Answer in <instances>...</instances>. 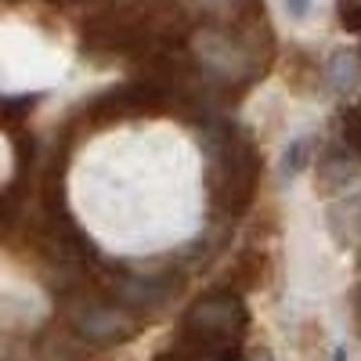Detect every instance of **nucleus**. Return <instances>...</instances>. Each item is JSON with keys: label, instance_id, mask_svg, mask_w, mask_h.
Listing matches in <instances>:
<instances>
[{"label": "nucleus", "instance_id": "f257e3e1", "mask_svg": "<svg viewBox=\"0 0 361 361\" xmlns=\"http://www.w3.org/2000/svg\"><path fill=\"white\" fill-rule=\"evenodd\" d=\"M206 185L214 209L228 217H238L253 202L257 180H260V156L257 145L238 127H209L206 130Z\"/></svg>", "mask_w": 361, "mask_h": 361}, {"label": "nucleus", "instance_id": "f03ea898", "mask_svg": "<svg viewBox=\"0 0 361 361\" xmlns=\"http://www.w3.org/2000/svg\"><path fill=\"white\" fill-rule=\"evenodd\" d=\"M250 329V311L231 289H209L180 318V347L192 354L238 350V340Z\"/></svg>", "mask_w": 361, "mask_h": 361}, {"label": "nucleus", "instance_id": "7ed1b4c3", "mask_svg": "<svg viewBox=\"0 0 361 361\" xmlns=\"http://www.w3.org/2000/svg\"><path fill=\"white\" fill-rule=\"evenodd\" d=\"M69 325L90 343H123L137 333V318L119 307L116 300H98V296H80L69 304Z\"/></svg>", "mask_w": 361, "mask_h": 361}, {"label": "nucleus", "instance_id": "20e7f679", "mask_svg": "<svg viewBox=\"0 0 361 361\" xmlns=\"http://www.w3.org/2000/svg\"><path fill=\"white\" fill-rule=\"evenodd\" d=\"M357 152L354 148H325V156L318 159V185L322 192H340L347 185H354L361 166L354 163Z\"/></svg>", "mask_w": 361, "mask_h": 361}, {"label": "nucleus", "instance_id": "39448f33", "mask_svg": "<svg viewBox=\"0 0 361 361\" xmlns=\"http://www.w3.org/2000/svg\"><path fill=\"white\" fill-rule=\"evenodd\" d=\"M361 80V62H357V54L350 51H336V54H329V62H325V83L336 90V94H350V90L357 87Z\"/></svg>", "mask_w": 361, "mask_h": 361}, {"label": "nucleus", "instance_id": "423d86ee", "mask_svg": "<svg viewBox=\"0 0 361 361\" xmlns=\"http://www.w3.org/2000/svg\"><path fill=\"white\" fill-rule=\"evenodd\" d=\"M311 156H314V137H296L286 152H282L279 177H282V180H293L296 173H304V170L311 166Z\"/></svg>", "mask_w": 361, "mask_h": 361}, {"label": "nucleus", "instance_id": "0eeeda50", "mask_svg": "<svg viewBox=\"0 0 361 361\" xmlns=\"http://www.w3.org/2000/svg\"><path fill=\"white\" fill-rule=\"evenodd\" d=\"M37 102H40V94H18V98H8V102H4V119L15 127L22 116H29V112L37 109Z\"/></svg>", "mask_w": 361, "mask_h": 361}, {"label": "nucleus", "instance_id": "6e6552de", "mask_svg": "<svg viewBox=\"0 0 361 361\" xmlns=\"http://www.w3.org/2000/svg\"><path fill=\"white\" fill-rule=\"evenodd\" d=\"M340 25L347 33H361V0H340Z\"/></svg>", "mask_w": 361, "mask_h": 361}, {"label": "nucleus", "instance_id": "1a4fd4ad", "mask_svg": "<svg viewBox=\"0 0 361 361\" xmlns=\"http://www.w3.org/2000/svg\"><path fill=\"white\" fill-rule=\"evenodd\" d=\"M343 134H347V145L361 156V105L347 112V130H343Z\"/></svg>", "mask_w": 361, "mask_h": 361}, {"label": "nucleus", "instance_id": "9d476101", "mask_svg": "<svg viewBox=\"0 0 361 361\" xmlns=\"http://www.w3.org/2000/svg\"><path fill=\"white\" fill-rule=\"evenodd\" d=\"M282 4H286V11H289L296 22H304V18L311 15V0H282Z\"/></svg>", "mask_w": 361, "mask_h": 361}, {"label": "nucleus", "instance_id": "9b49d317", "mask_svg": "<svg viewBox=\"0 0 361 361\" xmlns=\"http://www.w3.org/2000/svg\"><path fill=\"white\" fill-rule=\"evenodd\" d=\"M250 361H275V357H271V350H257Z\"/></svg>", "mask_w": 361, "mask_h": 361}, {"label": "nucleus", "instance_id": "f8f14e48", "mask_svg": "<svg viewBox=\"0 0 361 361\" xmlns=\"http://www.w3.org/2000/svg\"><path fill=\"white\" fill-rule=\"evenodd\" d=\"M199 4H202V8H224L228 0H199Z\"/></svg>", "mask_w": 361, "mask_h": 361}]
</instances>
